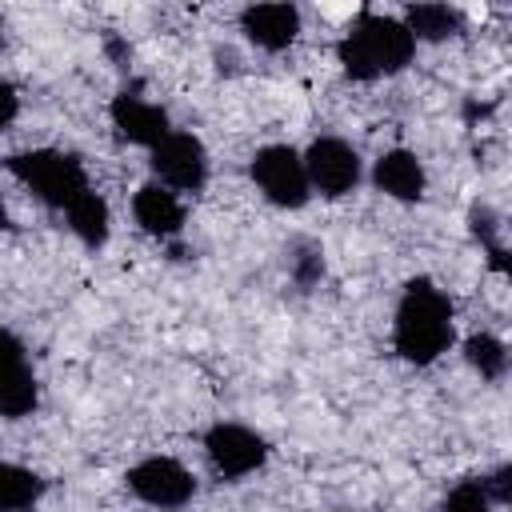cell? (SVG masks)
Returning <instances> with one entry per match:
<instances>
[{"instance_id":"20","label":"cell","mask_w":512,"mask_h":512,"mask_svg":"<svg viewBox=\"0 0 512 512\" xmlns=\"http://www.w3.org/2000/svg\"><path fill=\"white\" fill-rule=\"evenodd\" d=\"M20 364H28V360H24V344H20L12 332H4V328H0V372L20 368Z\"/></svg>"},{"instance_id":"12","label":"cell","mask_w":512,"mask_h":512,"mask_svg":"<svg viewBox=\"0 0 512 512\" xmlns=\"http://www.w3.org/2000/svg\"><path fill=\"white\" fill-rule=\"evenodd\" d=\"M136 224L152 236H176L184 228V204L164 188V184H144L132 200Z\"/></svg>"},{"instance_id":"15","label":"cell","mask_w":512,"mask_h":512,"mask_svg":"<svg viewBox=\"0 0 512 512\" xmlns=\"http://www.w3.org/2000/svg\"><path fill=\"white\" fill-rule=\"evenodd\" d=\"M68 224H72V232L88 244V248H100L104 240H108V204H104V196H96L92 188L68 208Z\"/></svg>"},{"instance_id":"1","label":"cell","mask_w":512,"mask_h":512,"mask_svg":"<svg viewBox=\"0 0 512 512\" xmlns=\"http://www.w3.org/2000/svg\"><path fill=\"white\" fill-rule=\"evenodd\" d=\"M452 344V304L448 296L416 276L408 280L404 296H400V308H396V352L408 360V364H432L440 352H448Z\"/></svg>"},{"instance_id":"8","label":"cell","mask_w":512,"mask_h":512,"mask_svg":"<svg viewBox=\"0 0 512 512\" xmlns=\"http://www.w3.org/2000/svg\"><path fill=\"white\" fill-rule=\"evenodd\" d=\"M204 448H208L212 468L224 480H240L268 460V444L244 424H212L204 432Z\"/></svg>"},{"instance_id":"5","label":"cell","mask_w":512,"mask_h":512,"mask_svg":"<svg viewBox=\"0 0 512 512\" xmlns=\"http://www.w3.org/2000/svg\"><path fill=\"white\" fill-rule=\"evenodd\" d=\"M152 172L168 192H200L208 180V152L192 132H168L152 148Z\"/></svg>"},{"instance_id":"22","label":"cell","mask_w":512,"mask_h":512,"mask_svg":"<svg viewBox=\"0 0 512 512\" xmlns=\"http://www.w3.org/2000/svg\"><path fill=\"white\" fill-rule=\"evenodd\" d=\"M320 268H324L320 256H316V252H304V256L296 260V280H300V284H312V280L320 276Z\"/></svg>"},{"instance_id":"16","label":"cell","mask_w":512,"mask_h":512,"mask_svg":"<svg viewBox=\"0 0 512 512\" xmlns=\"http://www.w3.org/2000/svg\"><path fill=\"white\" fill-rule=\"evenodd\" d=\"M404 28L412 32V40H444L460 32V12H452L448 4H412Z\"/></svg>"},{"instance_id":"13","label":"cell","mask_w":512,"mask_h":512,"mask_svg":"<svg viewBox=\"0 0 512 512\" xmlns=\"http://www.w3.org/2000/svg\"><path fill=\"white\" fill-rule=\"evenodd\" d=\"M44 496V480L20 464H0V512H28Z\"/></svg>"},{"instance_id":"2","label":"cell","mask_w":512,"mask_h":512,"mask_svg":"<svg viewBox=\"0 0 512 512\" xmlns=\"http://www.w3.org/2000/svg\"><path fill=\"white\" fill-rule=\"evenodd\" d=\"M416 52V40L412 32L392 20V16H376V12H364L352 32L336 44V56L344 64V72L352 80H372V76H384V72H400Z\"/></svg>"},{"instance_id":"17","label":"cell","mask_w":512,"mask_h":512,"mask_svg":"<svg viewBox=\"0 0 512 512\" xmlns=\"http://www.w3.org/2000/svg\"><path fill=\"white\" fill-rule=\"evenodd\" d=\"M464 356H468V364H472L484 380H500V376H504V368H508V352H504V344H500L496 336H488V332L468 336Z\"/></svg>"},{"instance_id":"3","label":"cell","mask_w":512,"mask_h":512,"mask_svg":"<svg viewBox=\"0 0 512 512\" xmlns=\"http://www.w3.org/2000/svg\"><path fill=\"white\" fill-rule=\"evenodd\" d=\"M4 168L28 184L44 204L52 208H72L84 192H88V172L72 152H56V148H32V152H12L4 160Z\"/></svg>"},{"instance_id":"7","label":"cell","mask_w":512,"mask_h":512,"mask_svg":"<svg viewBox=\"0 0 512 512\" xmlns=\"http://www.w3.org/2000/svg\"><path fill=\"white\" fill-rule=\"evenodd\" d=\"M304 172H308V188H316L324 196H344L360 184V156L348 140L320 136V140H312V148L304 156Z\"/></svg>"},{"instance_id":"23","label":"cell","mask_w":512,"mask_h":512,"mask_svg":"<svg viewBox=\"0 0 512 512\" xmlns=\"http://www.w3.org/2000/svg\"><path fill=\"white\" fill-rule=\"evenodd\" d=\"M8 228H12V216H8V208L0 204V232H8Z\"/></svg>"},{"instance_id":"10","label":"cell","mask_w":512,"mask_h":512,"mask_svg":"<svg viewBox=\"0 0 512 512\" xmlns=\"http://www.w3.org/2000/svg\"><path fill=\"white\" fill-rule=\"evenodd\" d=\"M112 124L128 144H144V148H156L172 132L168 128V112L148 104V100H140V96H132V92L112 100Z\"/></svg>"},{"instance_id":"14","label":"cell","mask_w":512,"mask_h":512,"mask_svg":"<svg viewBox=\"0 0 512 512\" xmlns=\"http://www.w3.org/2000/svg\"><path fill=\"white\" fill-rule=\"evenodd\" d=\"M36 400H40V392H36V376H32L28 364L0 372V416L20 420L36 408Z\"/></svg>"},{"instance_id":"18","label":"cell","mask_w":512,"mask_h":512,"mask_svg":"<svg viewBox=\"0 0 512 512\" xmlns=\"http://www.w3.org/2000/svg\"><path fill=\"white\" fill-rule=\"evenodd\" d=\"M492 500L484 492V480H460L448 496H444V512H488Z\"/></svg>"},{"instance_id":"4","label":"cell","mask_w":512,"mask_h":512,"mask_svg":"<svg viewBox=\"0 0 512 512\" xmlns=\"http://www.w3.org/2000/svg\"><path fill=\"white\" fill-rule=\"evenodd\" d=\"M252 180L260 184V192L280 204V208H300L308 200V172H304V156L288 144H268L252 156Z\"/></svg>"},{"instance_id":"6","label":"cell","mask_w":512,"mask_h":512,"mask_svg":"<svg viewBox=\"0 0 512 512\" xmlns=\"http://www.w3.org/2000/svg\"><path fill=\"white\" fill-rule=\"evenodd\" d=\"M128 488L152 508H184L196 492V480L172 456H148L136 468H128Z\"/></svg>"},{"instance_id":"9","label":"cell","mask_w":512,"mask_h":512,"mask_svg":"<svg viewBox=\"0 0 512 512\" xmlns=\"http://www.w3.org/2000/svg\"><path fill=\"white\" fill-rule=\"evenodd\" d=\"M240 28L252 44L268 48V52H280L296 40L300 32V12L292 4H248L240 12Z\"/></svg>"},{"instance_id":"11","label":"cell","mask_w":512,"mask_h":512,"mask_svg":"<svg viewBox=\"0 0 512 512\" xmlns=\"http://www.w3.org/2000/svg\"><path fill=\"white\" fill-rule=\"evenodd\" d=\"M372 180L380 192L396 196V200H420L424 196V164L416 160V152L408 148H392L376 160Z\"/></svg>"},{"instance_id":"19","label":"cell","mask_w":512,"mask_h":512,"mask_svg":"<svg viewBox=\"0 0 512 512\" xmlns=\"http://www.w3.org/2000/svg\"><path fill=\"white\" fill-rule=\"evenodd\" d=\"M484 492H488V500L508 504V500H512V468H508V464H504V468H496V472L484 480Z\"/></svg>"},{"instance_id":"21","label":"cell","mask_w":512,"mask_h":512,"mask_svg":"<svg viewBox=\"0 0 512 512\" xmlns=\"http://www.w3.org/2000/svg\"><path fill=\"white\" fill-rule=\"evenodd\" d=\"M16 112H20V96H16V88L8 80H0V132L16 120Z\"/></svg>"},{"instance_id":"24","label":"cell","mask_w":512,"mask_h":512,"mask_svg":"<svg viewBox=\"0 0 512 512\" xmlns=\"http://www.w3.org/2000/svg\"><path fill=\"white\" fill-rule=\"evenodd\" d=\"M0 44H4V32H0Z\"/></svg>"}]
</instances>
